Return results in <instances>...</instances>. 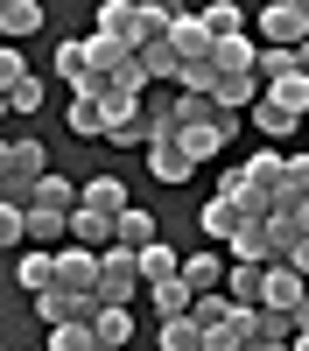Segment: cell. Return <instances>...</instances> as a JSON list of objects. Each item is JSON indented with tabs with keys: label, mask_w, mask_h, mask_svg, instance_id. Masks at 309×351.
<instances>
[{
	"label": "cell",
	"mask_w": 309,
	"mask_h": 351,
	"mask_svg": "<svg viewBox=\"0 0 309 351\" xmlns=\"http://www.w3.org/2000/svg\"><path fill=\"white\" fill-rule=\"evenodd\" d=\"M71 246L106 253V246H112V218H99V211H71Z\"/></svg>",
	"instance_id": "24"
},
{
	"label": "cell",
	"mask_w": 309,
	"mask_h": 351,
	"mask_svg": "<svg viewBox=\"0 0 309 351\" xmlns=\"http://www.w3.org/2000/svg\"><path fill=\"white\" fill-rule=\"evenodd\" d=\"M42 176H49L42 141H28V134H8V141H0V197H8V204L28 211V197H36Z\"/></svg>",
	"instance_id": "1"
},
{
	"label": "cell",
	"mask_w": 309,
	"mask_h": 351,
	"mask_svg": "<svg viewBox=\"0 0 309 351\" xmlns=\"http://www.w3.org/2000/svg\"><path fill=\"white\" fill-rule=\"evenodd\" d=\"M260 99H274L281 112H295V120H302V112H309V77L295 71V77H281V84H267V92Z\"/></svg>",
	"instance_id": "31"
},
{
	"label": "cell",
	"mask_w": 309,
	"mask_h": 351,
	"mask_svg": "<svg viewBox=\"0 0 309 351\" xmlns=\"http://www.w3.org/2000/svg\"><path fill=\"white\" fill-rule=\"evenodd\" d=\"M112 246H127V253H148V246H155V218L127 204V211L112 218Z\"/></svg>",
	"instance_id": "17"
},
{
	"label": "cell",
	"mask_w": 309,
	"mask_h": 351,
	"mask_svg": "<svg viewBox=\"0 0 309 351\" xmlns=\"http://www.w3.org/2000/svg\"><path fill=\"white\" fill-rule=\"evenodd\" d=\"M162 351H204V330L190 316H176V324H162Z\"/></svg>",
	"instance_id": "36"
},
{
	"label": "cell",
	"mask_w": 309,
	"mask_h": 351,
	"mask_svg": "<svg viewBox=\"0 0 309 351\" xmlns=\"http://www.w3.org/2000/svg\"><path fill=\"white\" fill-rule=\"evenodd\" d=\"M42 21H49V14L36 8V0H0V36H8V43H21V36H36Z\"/></svg>",
	"instance_id": "19"
},
{
	"label": "cell",
	"mask_w": 309,
	"mask_h": 351,
	"mask_svg": "<svg viewBox=\"0 0 309 351\" xmlns=\"http://www.w3.org/2000/svg\"><path fill=\"white\" fill-rule=\"evenodd\" d=\"M211 71H218V77H260V43H253V36L218 43V49H211Z\"/></svg>",
	"instance_id": "9"
},
{
	"label": "cell",
	"mask_w": 309,
	"mask_h": 351,
	"mask_svg": "<svg viewBox=\"0 0 309 351\" xmlns=\"http://www.w3.org/2000/svg\"><path fill=\"white\" fill-rule=\"evenodd\" d=\"M260 36H267V49H302L309 43V0H274L260 14Z\"/></svg>",
	"instance_id": "3"
},
{
	"label": "cell",
	"mask_w": 309,
	"mask_h": 351,
	"mask_svg": "<svg viewBox=\"0 0 309 351\" xmlns=\"http://www.w3.org/2000/svg\"><path fill=\"white\" fill-rule=\"evenodd\" d=\"M0 246H28V211H21V204H8V197H0Z\"/></svg>",
	"instance_id": "35"
},
{
	"label": "cell",
	"mask_w": 309,
	"mask_h": 351,
	"mask_svg": "<svg viewBox=\"0 0 309 351\" xmlns=\"http://www.w3.org/2000/svg\"><path fill=\"white\" fill-rule=\"evenodd\" d=\"M84 56H92V77H127L134 64H140V49L134 43H120V36H84Z\"/></svg>",
	"instance_id": "6"
},
{
	"label": "cell",
	"mask_w": 309,
	"mask_h": 351,
	"mask_svg": "<svg viewBox=\"0 0 309 351\" xmlns=\"http://www.w3.org/2000/svg\"><path fill=\"white\" fill-rule=\"evenodd\" d=\"M281 77H295V49H260V92Z\"/></svg>",
	"instance_id": "38"
},
{
	"label": "cell",
	"mask_w": 309,
	"mask_h": 351,
	"mask_svg": "<svg viewBox=\"0 0 309 351\" xmlns=\"http://www.w3.org/2000/svg\"><path fill=\"white\" fill-rule=\"evenodd\" d=\"M56 288L64 295H99V253L92 246H64L56 253Z\"/></svg>",
	"instance_id": "5"
},
{
	"label": "cell",
	"mask_w": 309,
	"mask_h": 351,
	"mask_svg": "<svg viewBox=\"0 0 309 351\" xmlns=\"http://www.w3.org/2000/svg\"><path fill=\"white\" fill-rule=\"evenodd\" d=\"M148 176H155V183H190V176H197V162L183 155V141L176 134H155V148H148Z\"/></svg>",
	"instance_id": "8"
},
{
	"label": "cell",
	"mask_w": 309,
	"mask_h": 351,
	"mask_svg": "<svg viewBox=\"0 0 309 351\" xmlns=\"http://www.w3.org/2000/svg\"><path fill=\"white\" fill-rule=\"evenodd\" d=\"M21 77H36V71L21 64V49H8V43H0V92H14Z\"/></svg>",
	"instance_id": "39"
},
{
	"label": "cell",
	"mask_w": 309,
	"mask_h": 351,
	"mask_svg": "<svg viewBox=\"0 0 309 351\" xmlns=\"http://www.w3.org/2000/svg\"><path fill=\"white\" fill-rule=\"evenodd\" d=\"M204 28L218 43H232V36H246V14H239V0H218V8H204Z\"/></svg>",
	"instance_id": "32"
},
{
	"label": "cell",
	"mask_w": 309,
	"mask_h": 351,
	"mask_svg": "<svg viewBox=\"0 0 309 351\" xmlns=\"http://www.w3.org/2000/svg\"><path fill=\"white\" fill-rule=\"evenodd\" d=\"M288 267H295V274L309 281V239H295V246H288Z\"/></svg>",
	"instance_id": "41"
},
{
	"label": "cell",
	"mask_w": 309,
	"mask_h": 351,
	"mask_svg": "<svg viewBox=\"0 0 309 351\" xmlns=\"http://www.w3.org/2000/svg\"><path fill=\"white\" fill-rule=\"evenodd\" d=\"M239 176H246L253 190L281 197V183H288V155H281V148H260V155H246V162H239Z\"/></svg>",
	"instance_id": "12"
},
{
	"label": "cell",
	"mask_w": 309,
	"mask_h": 351,
	"mask_svg": "<svg viewBox=\"0 0 309 351\" xmlns=\"http://www.w3.org/2000/svg\"><path fill=\"white\" fill-rule=\"evenodd\" d=\"M56 77H64V84H71V92H77V84H84V77H92V56H84V43H71V36H64V43H56Z\"/></svg>",
	"instance_id": "30"
},
{
	"label": "cell",
	"mask_w": 309,
	"mask_h": 351,
	"mask_svg": "<svg viewBox=\"0 0 309 351\" xmlns=\"http://www.w3.org/2000/svg\"><path fill=\"white\" fill-rule=\"evenodd\" d=\"M92 330H99V351H127L134 344V309H99Z\"/></svg>",
	"instance_id": "21"
},
{
	"label": "cell",
	"mask_w": 309,
	"mask_h": 351,
	"mask_svg": "<svg viewBox=\"0 0 309 351\" xmlns=\"http://www.w3.org/2000/svg\"><path fill=\"white\" fill-rule=\"evenodd\" d=\"M8 106L14 112H42V77H21L14 92H8Z\"/></svg>",
	"instance_id": "40"
},
{
	"label": "cell",
	"mask_w": 309,
	"mask_h": 351,
	"mask_svg": "<svg viewBox=\"0 0 309 351\" xmlns=\"http://www.w3.org/2000/svg\"><path fill=\"white\" fill-rule=\"evenodd\" d=\"M288 351H309V330H295V344H288Z\"/></svg>",
	"instance_id": "44"
},
{
	"label": "cell",
	"mask_w": 309,
	"mask_h": 351,
	"mask_svg": "<svg viewBox=\"0 0 309 351\" xmlns=\"http://www.w3.org/2000/svg\"><path fill=\"white\" fill-rule=\"evenodd\" d=\"M64 127H71V134H99V141H106V127H112V112H106L99 99H71V112H64Z\"/></svg>",
	"instance_id": "28"
},
{
	"label": "cell",
	"mask_w": 309,
	"mask_h": 351,
	"mask_svg": "<svg viewBox=\"0 0 309 351\" xmlns=\"http://www.w3.org/2000/svg\"><path fill=\"white\" fill-rule=\"evenodd\" d=\"M246 351H288V344H246Z\"/></svg>",
	"instance_id": "45"
},
{
	"label": "cell",
	"mask_w": 309,
	"mask_h": 351,
	"mask_svg": "<svg viewBox=\"0 0 309 351\" xmlns=\"http://www.w3.org/2000/svg\"><path fill=\"white\" fill-rule=\"evenodd\" d=\"M302 295H309V281L288 267V260H274V267H267V309H288V316H295Z\"/></svg>",
	"instance_id": "15"
},
{
	"label": "cell",
	"mask_w": 309,
	"mask_h": 351,
	"mask_svg": "<svg viewBox=\"0 0 309 351\" xmlns=\"http://www.w3.org/2000/svg\"><path fill=\"white\" fill-rule=\"evenodd\" d=\"M99 36H120V43H134V49H140V28H134V0H106V8H99Z\"/></svg>",
	"instance_id": "26"
},
{
	"label": "cell",
	"mask_w": 309,
	"mask_h": 351,
	"mask_svg": "<svg viewBox=\"0 0 309 351\" xmlns=\"http://www.w3.org/2000/svg\"><path fill=\"white\" fill-rule=\"evenodd\" d=\"M134 28H140V43H169L176 8H162V0H134Z\"/></svg>",
	"instance_id": "22"
},
{
	"label": "cell",
	"mask_w": 309,
	"mask_h": 351,
	"mask_svg": "<svg viewBox=\"0 0 309 351\" xmlns=\"http://www.w3.org/2000/svg\"><path fill=\"white\" fill-rule=\"evenodd\" d=\"M140 295H148V281H140V253L106 246V253H99V302H106V309H127V302H140Z\"/></svg>",
	"instance_id": "2"
},
{
	"label": "cell",
	"mask_w": 309,
	"mask_h": 351,
	"mask_svg": "<svg viewBox=\"0 0 309 351\" xmlns=\"http://www.w3.org/2000/svg\"><path fill=\"white\" fill-rule=\"evenodd\" d=\"M281 204H309V148L288 155V183H281Z\"/></svg>",
	"instance_id": "37"
},
{
	"label": "cell",
	"mask_w": 309,
	"mask_h": 351,
	"mask_svg": "<svg viewBox=\"0 0 309 351\" xmlns=\"http://www.w3.org/2000/svg\"><path fill=\"white\" fill-rule=\"evenodd\" d=\"M64 239H71V218H56V211H28V246L64 253Z\"/></svg>",
	"instance_id": "23"
},
{
	"label": "cell",
	"mask_w": 309,
	"mask_h": 351,
	"mask_svg": "<svg viewBox=\"0 0 309 351\" xmlns=\"http://www.w3.org/2000/svg\"><path fill=\"white\" fill-rule=\"evenodd\" d=\"M77 211L120 218V211H127V183H120V176H92V183H77Z\"/></svg>",
	"instance_id": "10"
},
{
	"label": "cell",
	"mask_w": 309,
	"mask_h": 351,
	"mask_svg": "<svg viewBox=\"0 0 309 351\" xmlns=\"http://www.w3.org/2000/svg\"><path fill=\"white\" fill-rule=\"evenodd\" d=\"M140 71H148V77H176V84H183V56L169 49V43H140Z\"/></svg>",
	"instance_id": "33"
},
{
	"label": "cell",
	"mask_w": 309,
	"mask_h": 351,
	"mask_svg": "<svg viewBox=\"0 0 309 351\" xmlns=\"http://www.w3.org/2000/svg\"><path fill=\"white\" fill-rule=\"evenodd\" d=\"M169 49L183 56V71H197V64H211V49H218V36L204 28V14H190V8H176V28H169Z\"/></svg>",
	"instance_id": "4"
},
{
	"label": "cell",
	"mask_w": 309,
	"mask_h": 351,
	"mask_svg": "<svg viewBox=\"0 0 309 351\" xmlns=\"http://www.w3.org/2000/svg\"><path fill=\"white\" fill-rule=\"evenodd\" d=\"M295 71H302V77H309V43H302V49H295Z\"/></svg>",
	"instance_id": "43"
},
{
	"label": "cell",
	"mask_w": 309,
	"mask_h": 351,
	"mask_svg": "<svg viewBox=\"0 0 309 351\" xmlns=\"http://www.w3.org/2000/svg\"><path fill=\"white\" fill-rule=\"evenodd\" d=\"M232 260H246V267H274V260H281L267 218H239V232H232Z\"/></svg>",
	"instance_id": "7"
},
{
	"label": "cell",
	"mask_w": 309,
	"mask_h": 351,
	"mask_svg": "<svg viewBox=\"0 0 309 351\" xmlns=\"http://www.w3.org/2000/svg\"><path fill=\"white\" fill-rule=\"evenodd\" d=\"M49 351H99V330L92 324H56L49 330Z\"/></svg>",
	"instance_id": "34"
},
{
	"label": "cell",
	"mask_w": 309,
	"mask_h": 351,
	"mask_svg": "<svg viewBox=\"0 0 309 351\" xmlns=\"http://www.w3.org/2000/svg\"><path fill=\"white\" fill-rule=\"evenodd\" d=\"M14 281L28 288V295H49V288H56V253H42V246L14 253Z\"/></svg>",
	"instance_id": "13"
},
{
	"label": "cell",
	"mask_w": 309,
	"mask_h": 351,
	"mask_svg": "<svg viewBox=\"0 0 309 351\" xmlns=\"http://www.w3.org/2000/svg\"><path fill=\"white\" fill-rule=\"evenodd\" d=\"M225 267H232L225 253H190V260H183V281H190V295H218V288H225Z\"/></svg>",
	"instance_id": "14"
},
{
	"label": "cell",
	"mask_w": 309,
	"mask_h": 351,
	"mask_svg": "<svg viewBox=\"0 0 309 351\" xmlns=\"http://www.w3.org/2000/svg\"><path fill=\"white\" fill-rule=\"evenodd\" d=\"M28 211H56V218H71L77 211V190H71V176H42V183H36V197H28Z\"/></svg>",
	"instance_id": "16"
},
{
	"label": "cell",
	"mask_w": 309,
	"mask_h": 351,
	"mask_svg": "<svg viewBox=\"0 0 309 351\" xmlns=\"http://www.w3.org/2000/svg\"><path fill=\"white\" fill-rule=\"evenodd\" d=\"M176 274H183V253H176V246L155 239L148 253H140V281H148V288H155V281H176Z\"/></svg>",
	"instance_id": "27"
},
{
	"label": "cell",
	"mask_w": 309,
	"mask_h": 351,
	"mask_svg": "<svg viewBox=\"0 0 309 351\" xmlns=\"http://www.w3.org/2000/svg\"><path fill=\"white\" fill-rule=\"evenodd\" d=\"M197 225H204V239L232 246V232H239V204H232V197H211L204 211H197Z\"/></svg>",
	"instance_id": "20"
},
{
	"label": "cell",
	"mask_w": 309,
	"mask_h": 351,
	"mask_svg": "<svg viewBox=\"0 0 309 351\" xmlns=\"http://www.w3.org/2000/svg\"><path fill=\"white\" fill-rule=\"evenodd\" d=\"M253 344H295V316L288 309H253Z\"/></svg>",
	"instance_id": "25"
},
{
	"label": "cell",
	"mask_w": 309,
	"mask_h": 351,
	"mask_svg": "<svg viewBox=\"0 0 309 351\" xmlns=\"http://www.w3.org/2000/svg\"><path fill=\"white\" fill-rule=\"evenodd\" d=\"M225 295H232L239 309H267V267H246V260H232V267H225Z\"/></svg>",
	"instance_id": "11"
},
{
	"label": "cell",
	"mask_w": 309,
	"mask_h": 351,
	"mask_svg": "<svg viewBox=\"0 0 309 351\" xmlns=\"http://www.w3.org/2000/svg\"><path fill=\"white\" fill-rule=\"evenodd\" d=\"M246 120H253V134H267V141H288V134H295V112H281L274 99H260Z\"/></svg>",
	"instance_id": "29"
},
{
	"label": "cell",
	"mask_w": 309,
	"mask_h": 351,
	"mask_svg": "<svg viewBox=\"0 0 309 351\" xmlns=\"http://www.w3.org/2000/svg\"><path fill=\"white\" fill-rule=\"evenodd\" d=\"M8 112H14V106H8V92H0V120H8Z\"/></svg>",
	"instance_id": "46"
},
{
	"label": "cell",
	"mask_w": 309,
	"mask_h": 351,
	"mask_svg": "<svg viewBox=\"0 0 309 351\" xmlns=\"http://www.w3.org/2000/svg\"><path fill=\"white\" fill-rule=\"evenodd\" d=\"M148 302H155L162 324H176V316L197 309V295H190V281H183V274H176V281H155V288H148Z\"/></svg>",
	"instance_id": "18"
},
{
	"label": "cell",
	"mask_w": 309,
	"mask_h": 351,
	"mask_svg": "<svg viewBox=\"0 0 309 351\" xmlns=\"http://www.w3.org/2000/svg\"><path fill=\"white\" fill-rule=\"evenodd\" d=\"M295 330H309V295H302V302H295Z\"/></svg>",
	"instance_id": "42"
}]
</instances>
